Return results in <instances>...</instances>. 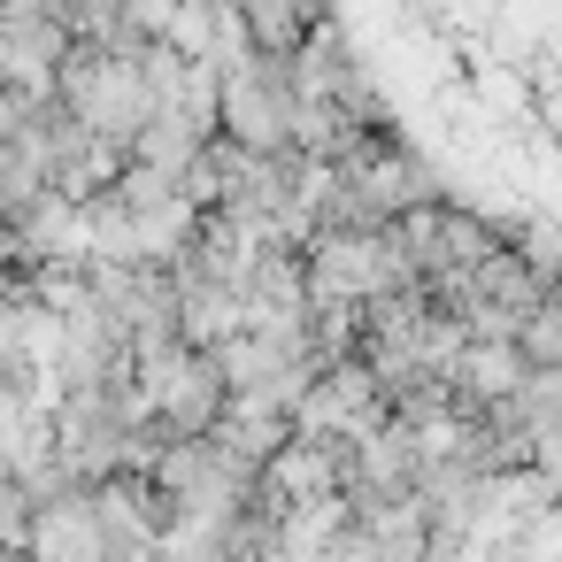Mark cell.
<instances>
[{
	"instance_id": "cell-1",
	"label": "cell",
	"mask_w": 562,
	"mask_h": 562,
	"mask_svg": "<svg viewBox=\"0 0 562 562\" xmlns=\"http://www.w3.org/2000/svg\"><path fill=\"white\" fill-rule=\"evenodd\" d=\"M155 47V40H147ZM147 47H70L55 101L116 155H132V139L155 124V86H147Z\"/></svg>"
},
{
	"instance_id": "cell-2",
	"label": "cell",
	"mask_w": 562,
	"mask_h": 562,
	"mask_svg": "<svg viewBox=\"0 0 562 562\" xmlns=\"http://www.w3.org/2000/svg\"><path fill=\"white\" fill-rule=\"evenodd\" d=\"M70 32L55 9H0V86L16 101H55V78L70 63Z\"/></svg>"
},
{
	"instance_id": "cell-3",
	"label": "cell",
	"mask_w": 562,
	"mask_h": 562,
	"mask_svg": "<svg viewBox=\"0 0 562 562\" xmlns=\"http://www.w3.org/2000/svg\"><path fill=\"white\" fill-rule=\"evenodd\" d=\"M516 362L531 370V378H547V370H562V293L516 331Z\"/></svg>"
}]
</instances>
